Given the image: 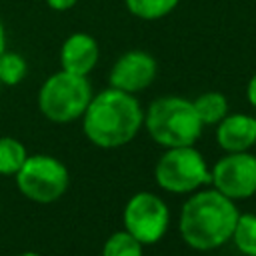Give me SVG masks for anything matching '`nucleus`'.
<instances>
[{
  "mask_svg": "<svg viewBox=\"0 0 256 256\" xmlns=\"http://www.w3.org/2000/svg\"><path fill=\"white\" fill-rule=\"evenodd\" d=\"M144 126V110L136 94L118 88H104L92 94L82 114V132L96 146L114 150L130 144Z\"/></svg>",
  "mask_w": 256,
  "mask_h": 256,
  "instance_id": "obj_1",
  "label": "nucleus"
},
{
  "mask_svg": "<svg viewBox=\"0 0 256 256\" xmlns=\"http://www.w3.org/2000/svg\"><path fill=\"white\" fill-rule=\"evenodd\" d=\"M238 214L232 198L224 196L214 186H204L192 192L182 204L178 232L192 250L210 252L230 242Z\"/></svg>",
  "mask_w": 256,
  "mask_h": 256,
  "instance_id": "obj_2",
  "label": "nucleus"
},
{
  "mask_svg": "<svg viewBox=\"0 0 256 256\" xmlns=\"http://www.w3.org/2000/svg\"><path fill=\"white\" fill-rule=\"evenodd\" d=\"M144 128L162 148L192 146L202 136V120L192 100L182 96H160L144 110Z\"/></svg>",
  "mask_w": 256,
  "mask_h": 256,
  "instance_id": "obj_3",
  "label": "nucleus"
},
{
  "mask_svg": "<svg viewBox=\"0 0 256 256\" xmlns=\"http://www.w3.org/2000/svg\"><path fill=\"white\" fill-rule=\"evenodd\" d=\"M92 100L88 76H78L66 70L50 74L38 90V110L54 124H68L82 118Z\"/></svg>",
  "mask_w": 256,
  "mask_h": 256,
  "instance_id": "obj_4",
  "label": "nucleus"
},
{
  "mask_svg": "<svg viewBox=\"0 0 256 256\" xmlns=\"http://www.w3.org/2000/svg\"><path fill=\"white\" fill-rule=\"evenodd\" d=\"M156 184L170 194H192L210 184V166L202 152L192 146L164 148L154 166Z\"/></svg>",
  "mask_w": 256,
  "mask_h": 256,
  "instance_id": "obj_5",
  "label": "nucleus"
},
{
  "mask_svg": "<svg viewBox=\"0 0 256 256\" xmlns=\"http://www.w3.org/2000/svg\"><path fill=\"white\" fill-rule=\"evenodd\" d=\"M18 192L38 204H52L64 196L70 186L68 166L50 154H28L14 174Z\"/></svg>",
  "mask_w": 256,
  "mask_h": 256,
  "instance_id": "obj_6",
  "label": "nucleus"
},
{
  "mask_svg": "<svg viewBox=\"0 0 256 256\" xmlns=\"http://www.w3.org/2000/svg\"><path fill=\"white\" fill-rule=\"evenodd\" d=\"M124 230L130 232L140 244L160 242L170 226V210L166 202L154 192H136L128 198L122 210Z\"/></svg>",
  "mask_w": 256,
  "mask_h": 256,
  "instance_id": "obj_7",
  "label": "nucleus"
},
{
  "mask_svg": "<svg viewBox=\"0 0 256 256\" xmlns=\"http://www.w3.org/2000/svg\"><path fill=\"white\" fill-rule=\"evenodd\" d=\"M210 184L224 196L244 200L256 194V156L248 152H226L210 168Z\"/></svg>",
  "mask_w": 256,
  "mask_h": 256,
  "instance_id": "obj_8",
  "label": "nucleus"
},
{
  "mask_svg": "<svg viewBox=\"0 0 256 256\" xmlns=\"http://www.w3.org/2000/svg\"><path fill=\"white\" fill-rule=\"evenodd\" d=\"M158 74L156 58L146 50H128L116 58L110 68L108 82L112 88L124 90L128 94H138L146 90Z\"/></svg>",
  "mask_w": 256,
  "mask_h": 256,
  "instance_id": "obj_9",
  "label": "nucleus"
},
{
  "mask_svg": "<svg viewBox=\"0 0 256 256\" xmlns=\"http://www.w3.org/2000/svg\"><path fill=\"white\" fill-rule=\"evenodd\" d=\"M216 142L224 152H248L256 146V116L228 112L216 124Z\"/></svg>",
  "mask_w": 256,
  "mask_h": 256,
  "instance_id": "obj_10",
  "label": "nucleus"
},
{
  "mask_svg": "<svg viewBox=\"0 0 256 256\" xmlns=\"http://www.w3.org/2000/svg\"><path fill=\"white\" fill-rule=\"evenodd\" d=\"M100 58V48L94 36L86 32H74L70 34L62 48H60V66L66 72L78 74V76H88Z\"/></svg>",
  "mask_w": 256,
  "mask_h": 256,
  "instance_id": "obj_11",
  "label": "nucleus"
},
{
  "mask_svg": "<svg viewBox=\"0 0 256 256\" xmlns=\"http://www.w3.org/2000/svg\"><path fill=\"white\" fill-rule=\"evenodd\" d=\"M192 104H194V110L200 116L204 126H216L228 114V98L216 90L198 94L192 100Z\"/></svg>",
  "mask_w": 256,
  "mask_h": 256,
  "instance_id": "obj_12",
  "label": "nucleus"
},
{
  "mask_svg": "<svg viewBox=\"0 0 256 256\" xmlns=\"http://www.w3.org/2000/svg\"><path fill=\"white\" fill-rule=\"evenodd\" d=\"M28 158L26 146L12 136H0V176H14Z\"/></svg>",
  "mask_w": 256,
  "mask_h": 256,
  "instance_id": "obj_13",
  "label": "nucleus"
},
{
  "mask_svg": "<svg viewBox=\"0 0 256 256\" xmlns=\"http://www.w3.org/2000/svg\"><path fill=\"white\" fill-rule=\"evenodd\" d=\"M236 250L244 256H256V214H238L236 226L230 238Z\"/></svg>",
  "mask_w": 256,
  "mask_h": 256,
  "instance_id": "obj_14",
  "label": "nucleus"
},
{
  "mask_svg": "<svg viewBox=\"0 0 256 256\" xmlns=\"http://www.w3.org/2000/svg\"><path fill=\"white\" fill-rule=\"evenodd\" d=\"M180 0H124L126 10L140 20H160L174 12Z\"/></svg>",
  "mask_w": 256,
  "mask_h": 256,
  "instance_id": "obj_15",
  "label": "nucleus"
},
{
  "mask_svg": "<svg viewBox=\"0 0 256 256\" xmlns=\"http://www.w3.org/2000/svg\"><path fill=\"white\" fill-rule=\"evenodd\" d=\"M28 74V64L22 54L14 50H4L0 54V84L2 86H16Z\"/></svg>",
  "mask_w": 256,
  "mask_h": 256,
  "instance_id": "obj_16",
  "label": "nucleus"
},
{
  "mask_svg": "<svg viewBox=\"0 0 256 256\" xmlns=\"http://www.w3.org/2000/svg\"><path fill=\"white\" fill-rule=\"evenodd\" d=\"M144 244H140L130 232L118 230L108 236L102 246V256H142Z\"/></svg>",
  "mask_w": 256,
  "mask_h": 256,
  "instance_id": "obj_17",
  "label": "nucleus"
},
{
  "mask_svg": "<svg viewBox=\"0 0 256 256\" xmlns=\"http://www.w3.org/2000/svg\"><path fill=\"white\" fill-rule=\"evenodd\" d=\"M76 2H78V0H46L48 8H52V10H56V12H66V10H70Z\"/></svg>",
  "mask_w": 256,
  "mask_h": 256,
  "instance_id": "obj_18",
  "label": "nucleus"
},
{
  "mask_svg": "<svg viewBox=\"0 0 256 256\" xmlns=\"http://www.w3.org/2000/svg\"><path fill=\"white\" fill-rule=\"evenodd\" d=\"M246 100L250 102L252 108H256V72H254L252 78L248 80V86H246Z\"/></svg>",
  "mask_w": 256,
  "mask_h": 256,
  "instance_id": "obj_19",
  "label": "nucleus"
},
{
  "mask_svg": "<svg viewBox=\"0 0 256 256\" xmlns=\"http://www.w3.org/2000/svg\"><path fill=\"white\" fill-rule=\"evenodd\" d=\"M6 50V30H4V24L0 20V54Z\"/></svg>",
  "mask_w": 256,
  "mask_h": 256,
  "instance_id": "obj_20",
  "label": "nucleus"
},
{
  "mask_svg": "<svg viewBox=\"0 0 256 256\" xmlns=\"http://www.w3.org/2000/svg\"><path fill=\"white\" fill-rule=\"evenodd\" d=\"M18 256H42L40 252H34V250H26V252H22V254H18Z\"/></svg>",
  "mask_w": 256,
  "mask_h": 256,
  "instance_id": "obj_21",
  "label": "nucleus"
},
{
  "mask_svg": "<svg viewBox=\"0 0 256 256\" xmlns=\"http://www.w3.org/2000/svg\"><path fill=\"white\" fill-rule=\"evenodd\" d=\"M0 90H2V84H0Z\"/></svg>",
  "mask_w": 256,
  "mask_h": 256,
  "instance_id": "obj_22",
  "label": "nucleus"
}]
</instances>
